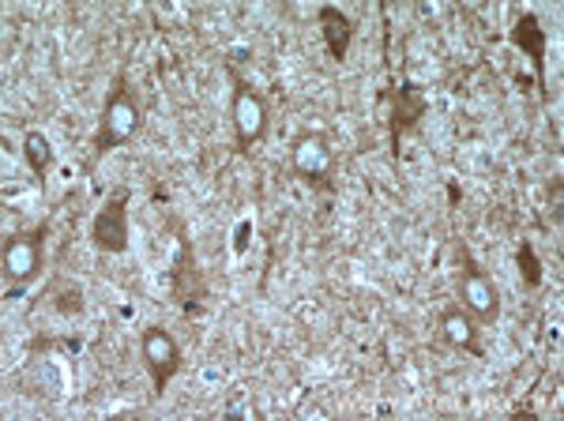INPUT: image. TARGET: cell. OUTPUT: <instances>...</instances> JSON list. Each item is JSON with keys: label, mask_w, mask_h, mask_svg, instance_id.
Masks as SVG:
<instances>
[{"label": "cell", "mask_w": 564, "mask_h": 421, "mask_svg": "<svg viewBox=\"0 0 564 421\" xmlns=\"http://www.w3.org/2000/svg\"><path fill=\"white\" fill-rule=\"evenodd\" d=\"M140 125H143L140 98H135L129 76H124V72H117L113 87H109V98L102 106V121H98V132H95V140H90V166H95L102 154L124 148V143H132V136L140 132Z\"/></svg>", "instance_id": "6da1fadb"}, {"label": "cell", "mask_w": 564, "mask_h": 421, "mask_svg": "<svg viewBox=\"0 0 564 421\" xmlns=\"http://www.w3.org/2000/svg\"><path fill=\"white\" fill-rule=\"evenodd\" d=\"M45 234L50 226H31V230H12L0 245V274H4L8 290L4 298H20L26 287L42 274V260H45Z\"/></svg>", "instance_id": "7a4b0ae2"}, {"label": "cell", "mask_w": 564, "mask_h": 421, "mask_svg": "<svg viewBox=\"0 0 564 421\" xmlns=\"http://www.w3.org/2000/svg\"><path fill=\"white\" fill-rule=\"evenodd\" d=\"M226 76H230V125H234V148L238 154H252V148L268 136V98L260 95L249 79L234 68V61H226Z\"/></svg>", "instance_id": "3957f363"}, {"label": "cell", "mask_w": 564, "mask_h": 421, "mask_svg": "<svg viewBox=\"0 0 564 421\" xmlns=\"http://www.w3.org/2000/svg\"><path fill=\"white\" fill-rule=\"evenodd\" d=\"M459 252V305L467 309L478 324H497L500 320V287L486 274V268L475 260V252L467 245H456Z\"/></svg>", "instance_id": "277c9868"}, {"label": "cell", "mask_w": 564, "mask_h": 421, "mask_svg": "<svg viewBox=\"0 0 564 421\" xmlns=\"http://www.w3.org/2000/svg\"><path fill=\"white\" fill-rule=\"evenodd\" d=\"M129 207H132V188L117 185L102 199V207L95 210V218H90V245H95L102 256H124V252H129V245H132Z\"/></svg>", "instance_id": "5b68a950"}, {"label": "cell", "mask_w": 564, "mask_h": 421, "mask_svg": "<svg viewBox=\"0 0 564 421\" xmlns=\"http://www.w3.org/2000/svg\"><path fill=\"white\" fill-rule=\"evenodd\" d=\"M140 358H143V369L151 377V396L162 399L170 388V380L181 373L185 365V354H181V343L174 338V332L162 324H148L140 332Z\"/></svg>", "instance_id": "8992f818"}, {"label": "cell", "mask_w": 564, "mask_h": 421, "mask_svg": "<svg viewBox=\"0 0 564 421\" xmlns=\"http://www.w3.org/2000/svg\"><path fill=\"white\" fill-rule=\"evenodd\" d=\"M384 102H388L391 159L399 162V151H403V132H411V128H417V121H425V114H430V98H425V90L417 87L411 76H403V84H395V79L388 84Z\"/></svg>", "instance_id": "52a82bcc"}, {"label": "cell", "mask_w": 564, "mask_h": 421, "mask_svg": "<svg viewBox=\"0 0 564 421\" xmlns=\"http://www.w3.org/2000/svg\"><path fill=\"white\" fill-rule=\"evenodd\" d=\"M290 166L308 188L316 192H332V173H335V154L324 132H305L294 140L290 148Z\"/></svg>", "instance_id": "ba28073f"}, {"label": "cell", "mask_w": 564, "mask_h": 421, "mask_svg": "<svg viewBox=\"0 0 564 421\" xmlns=\"http://www.w3.org/2000/svg\"><path fill=\"white\" fill-rule=\"evenodd\" d=\"M508 42H512L516 50L531 61L534 84H539V98L545 102V98H550V76H545V42H550V31H545L542 15L539 12H520V15H516L512 31H508Z\"/></svg>", "instance_id": "9c48e42d"}, {"label": "cell", "mask_w": 564, "mask_h": 421, "mask_svg": "<svg viewBox=\"0 0 564 421\" xmlns=\"http://www.w3.org/2000/svg\"><path fill=\"white\" fill-rule=\"evenodd\" d=\"M170 287H174V298L181 301V309H185L188 316L204 309L199 305V301H204V279H199L188 230L181 223H177V256H174V271H170Z\"/></svg>", "instance_id": "30bf717a"}, {"label": "cell", "mask_w": 564, "mask_h": 421, "mask_svg": "<svg viewBox=\"0 0 564 421\" xmlns=\"http://www.w3.org/2000/svg\"><path fill=\"white\" fill-rule=\"evenodd\" d=\"M441 338L459 354H470V358H486V346H481V324L467 313L463 305H448L441 313Z\"/></svg>", "instance_id": "8fae6325"}, {"label": "cell", "mask_w": 564, "mask_h": 421, "mask_svg": "<svg viewBox=\"0 0 564 421\" xmlns=\"http://www.w3.org/2000/svg\"><path fill=\"white\" fill-rule=\"evenodd\" d=\"M316 23H321V42H324L327 57L335 64H343L354 42V15L343 12L339 4H316Z\"/></svg>", "instance_id": "7c38bea8"}, {"label": "cell", "mask_w": 564, "mask_h": 421, "mask_svg": "<svg viewBox=\"0 0 564 421\" xmlns=\"http://www.w3.org/2000/svg\"><path fill=\"white\" fill-rule=\"evenodd\" d=\"M23 162L31 170V177L45 185L53 173V162H57V151H53V140L42 132V128H26L23 132Z\"/></svg>", "instance_id": "4fadbf2b"}, {"label": "cell", "mask_w": 564, "mask_h": 421, "mask_svg": "<svg viewBox=\"0 0 564 421\" xmlns=\"http://www.w3.org/2000/svg\"><path fill=\"white\" fill-rule=\"evenodd\" d=\"M516 268H520L523 290H539L542 287L545 268H542V260H539V252H534L531 241H520V249H516Z\"/></svg>", "instance_id": "5bb4252c"}, {"label": "cell", "mask_w": 564, "mask_h": 421, "mask_svg": "<svg viewBox=\"0 0 564 421\" xmlns=\"http://www.w3.org/2000/svg\"><path fill=\"white\" fill-rule=\"evenodd\" d=\"M57 313H61V316H79V313H84V290H79V287L61 290V298H57Z\"/></svg>", "instance_id": "9a60e30c"}, {"label": "cell", "mask_w": 564, "mask_h": 421, "mask_svg": "<svg viewBox=\"0 0 564 421\" xmlns=\"http://www.w3.org/2000/svg\"><path fill=\"white\" fill-rule=\"evenodd\" d=\"M459 199H463L459 185H456V181H448V204H452V207H459Z\"/></svg>", "instance_id": "2e32d148"}]
</instances>
